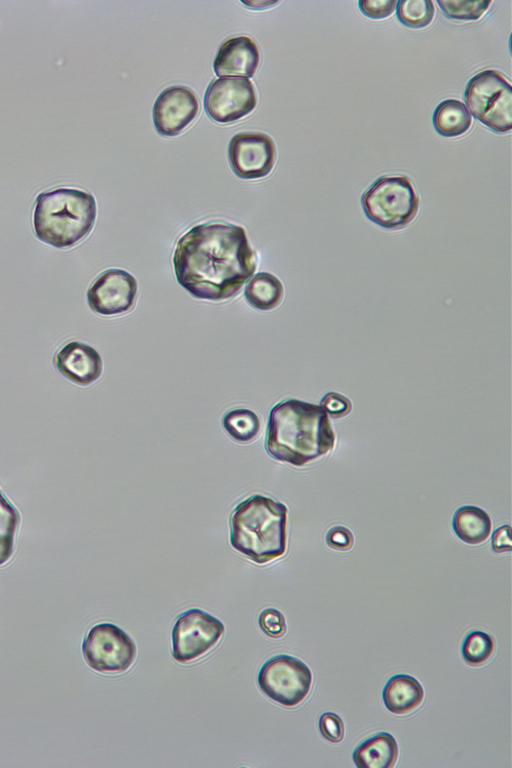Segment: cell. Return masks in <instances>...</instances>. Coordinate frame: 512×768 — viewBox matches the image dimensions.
Wrapping results in <instances>:
<instances>
[{
    "label": "cell",
    "instance_id": "obj_5",
    "mask_svg": "<svg viewBox=\"0 0 512 768\" xmlns=\"http://www.w3.org/2000/svg\"><path fill=\"white\" fill-rule=\"evenodd\" d=\"M361 205L366 217L386 229L409 224L419 210V198L407 176H383L363 193Z\"/></svg>",
    "mask_w": 512,
    "mask_h": 768
},
{
    "label": "cell",
    "instance_id": "obj_16",
    "mask_svg": "<svg viewBox=\"0 0 512 768\" xmlns=\"http://www.w3.org/2000/svg\"><path fill=\"white\" fill-rule=\"evenodd\" d=\"M385 707L394 714H406L416 709L424 699L419 681L406 674L392 676L383 688Z\"/></svg>",
    "mask_w": 512,
    "mask_h": 768
},
{
    "label": "cell",
    "instance_id": "obj_6",
    "mask_svg": "<svg viewBox=\"0 0 512 768\" xmlns=\"http://www.w3.org/2000/svg\"><path fill=\"white\" fill-rule=\"evenodd\" d=\"M464 100L470 112L490 130L497 133L512 129V87L493 69L474 75L466 85Z\"/></svg>",
    "mask_w": 512,
    "mask_h": 768
},
{
    "label": "cell",
    "instance_id": "obj_24",
    "mask_svg": "<svg viewBox=\"0 0 512 768\" xmlns=\"http://www.w3.org/2000/svg\"><path fill=\"white\" fill-rule=\"evenodd\" d=\"M494 648V639L489 634L483 631H472L462 644V655L468 664L479 666L491 657Z\"/></svg>",
    "mask_w": 512,
    "mask_h": 768
},
{
    "label": "cell",
    "instance_id": "obj_21",
    "mask_svg": "<svg viewBox=\"0 0 512 768\" xmlns=\"http://www.w3.org/2000/svg\"><path fill=\"white\" fill-rule=\"evenodd\" d=\"M20 514L0 490V565L7 562L14 547Z\"/></svg>",
    "mask_w": 512,
    "mask_h": 768
},
{
    "label": "cell",
    "instance_id": "obj_11",
    "mask_svg": "<svg viewBox=\"0 0 512 768\" xmlns=\"http://www.w3.org/2000/svg\"><path fill=\"white\" fill-rule=\"evenodd\" d=\"M233 172L241 179H259L267 176L275 163L276 149L270 136L259 132L234 135L228 147Z\"/></svg>",
    "mask_w": 512,
    "mask_h": 768
},
{
    "label": "cell",
    "instance_id": "obj_19",
    "mask_svg": "<svg viewBox=\"0 0 512 768\" xmlns=\"http://www.w3.org/2000/svg\"><path fill=\"white\" fill-rule=\"evenodd\" d=\"M432 122L439 135L452 138L469 130L472 117L464 103L457 99H446L435 108Z\"/></svg>",
    "mask_w": 512,
    "mask_h": 768
},
{
    "label": "cell",
    "instance_id": "obj_13",
    "mask_svg": "<svg viewBox=\"0 0 512 768\" xmlns=\"http://www.w3.org/2000/svg\"><path fill=\"white\" fill-rule=\"evenodd\" d=\"M198 111V99L190 88L170 86L159 94L154 103L153 122L159 134L172 137L190 125Z\"/></svg>",
    "mask_w": 512,
    "mask_h": 768
},
{
    "label": "cell",
    "instance_id": "obj_28",
    "mask_svg": "<svg viewBox=\"0 0 512 768\" xmlns=\"http://www.w3.org/2000/svg\"><path fill=\"white\" fill-rule=\"evenodd\" d=\"M397 5L395 0H360V11L368 18L383 19L393 13Z\"/></svg>",
    "mask_w": 512,
    "mask_h": 768
},
{
    "label": "cell",
    "instance_id": "obj_27",
    "mask_svg": "<svg viewBox=\"0 0 512 768\" xmlns=\"http://www.w3.org/2000/svg\"><path fill=\"white\" fill-rule=\"evenodd\" d=\"M319 730L324 739L339 743L344 737V724L342 719L333 712H325L319 718Z\"/></svg>",
    "mask_w": 512,
    "mask_h": 768
},
{
    "label": "cell",
    "instance_id": "obj_18",
    "mask_svg": "<svg viewBox=\"0 0 512 768\" xmlns=\"http://www.w3.org/2000/svg\"><path fill=\"white\" fill-rule=\"evenodd\" d=\"M456 536L470 545L480 544L488 539L492 522L488 514L476 506L458 508L452 520Z\"/></svg>",
    "mask_w": 512,
    "mask_h": 768
},
{
    "label": "cell",
    "instance_id": "obj_25",
    "mask_svg": "<svg viewBox=\"0 0 512 768\" xmlns=\"http://www.w3.org/2000/svg\"><path fill=\"white\" fill-rule=\"evenodd\" d=\"M437 3L447 18L454 20H477L489 8L491 1L438 0Z\"/></svg>",
    "mask_w": 512,
    "mask_h": 768
},
{
    "label": "cell",
    "instance_id": "obj_15",
    "mask_svg": "<svg viewBox=\"0 0 512 768\" xmlns=\"http://www.w3.org/2000/svg\"><path fill=\"white\" fill-rule=\"evenodd\" d=\"M260 62V53L255 42L247 36L233 37L225 41L214 60V71L218 77H252Z\"/></svg>",
    "mask_w": 512,
    "mask_h": 768
},
{
    "label": "cell",
    "instance_id": "obj_14",
    "mask_svg": "<svg viewBox=\"0 0 512 768\" xmlns=\"http://www.w3.org/2000/svg\"><path fill=\"white\" fill-rule=\"evenodd\" d=\"M54 362L66 379L81 386L93 383L102 374V359L99 353L84 343H67L57 353Z\"/></svg>",
    "mask_w": 512,
    "mask_h": 768
},
{
    "label": "cell",
    "instance_id": "obj_23",
    "mask_svg": "<svg viewBox=\"0 0 512 768\" xmlns=\"http://www.w3.org/2000/svg\"><path fill=\"white\" fill-rule=\"evenodd\" d=\"M397 19L406 27L424 28L435 15L433 2L430 0H401L396 5Z\"/></svg>",
    "mask_w": 512,
    "mask_h": 768
},
{
    "label": "cell",
    "instance_id": "obj_22",
    "mask_svg": "<svg viewBox=\"0 0 512 768\" xmlns=\"http://www.w3.org/2000/svg\"><path fill=\"white\" fill-rule=\"evenodd\" d=\"M227 433L238 442H249L259 433L260 420L249 409L238 408L229 411L223 418Z\"/></svg>",
    "mask_w": 512,
    "mask_h": 768
},
{
    "label": "cell",
    "instance_id": "obj_32",
    "mask_svg": "<svg viewBox=\"0 0 512 768\" xmlns=\"http://www.w3.org/2000/svg\"><path fill=\"white\" fill-rule=\"evenodd\" d=\"M244 5H247L249 7H255V8H264L270 5L275 4V1H252V2H242Z\"/></svg>",
    "mask_w": 512,
    "mask_h": 768
},
{
    "label": "cell",
    "instance_id": "obj_1",
    "mask_svg": "<svg viewBox=\"0 0 512 768\" xmlns=\"http://www.w3.org/2000/svg\"><path fill=\"white\" fill-rule=\"evenodd\" d=\"M173 266L178 283L193 297L221 301L233 297L257 268L256 254L243 227L203 223L176 244Z\"/></svg>",
    "mask_w": 512,
    "mask_h": 768
},
{
    "label": "cell",
    "instance_id": "obj_8",
    "mask_svg": "<svg viewBox=\"0 0 512 768\" xmlns=\"http://www.w3.org/2000/svg\"><path fill=\"white\" fill-rule=\"evenodd\" d=\"M82 652L87 664L101 673H121L134 662L133 640L112 623H100L87 633Z\"/></svg>",
    "mask_w": 512,
    "mask_h": 768
},
{
    "label": "cell",
    "instance_id": "obj_29",
    "mask_svg": "<svg viewBox=\"0 0 512 768\" xmlns=\"http://www.w3.org/2000/svg\"><path fill=\"white\" fill-rule=\"evenodd\" d=\"M330 416L340 418L347 415L351 410L349 399L336 392H328L324 395L320 405Z\"/></svg>",
    "mask_w": 512,
    "mask_h": 768
},
{
    "label": "cell",
    "instance_id": "obj_10",
    "mask_svg": "<svg viewBox=\"0 0 512 768\" xmlns=\"http://www.w3.org/2000/svg\"><path fill=\"white\" fill-rule=\"evenodd\" d=\"M257 105L252 82L243 77H220L209 84L204 96L207 115L218 123H231L251 113Z\"/></svg>",
    "mask_w": 512,
    "mask_h": 768
},
{
    "label": "cell",
    "instance_id": "obj_30",
    "mask_svg": "<svg viewBox=\"0 0 512 768\" xmlns=\"http://www.w3.org/2000/svg\"><path fill=\"white\" fill-rule=\"evenodd\" d=\"M327 544L338 550L349 549L353 545V535L345 527H333L326 536Z\"/></svg>",
    "mask_w": 512,
    "mask_h": 768
},
{
    "label": "cell",
    "instance_id": "obj_12",
    "mask_svg": "<svg viewBox=\"0 0 512 768\" xmlns=\"http://www.w3.org/2000/svg\"><path fill=\"white\" fill-rule=\"evenodd\" d=\"M137 295V281L127 271L108 269L90 286L87 300L98 314L111 316L129 311Z\"/></svg>",
    "mask_w": 512,
    "mask_h": 768
},
{
    "label": "cell",
    "instance_id": "obj_26",
    "mask_svg": "<svg viewBox=\"0 0 512 768\" xmlns=\"http://www.w3.org/2000/svg\"><path fill=\"white\" fill-rule=\"evenodd\" d=\"M258 621L261 630L270 637L279 638L286 632L285 618L280 611L274 608H267L262 611Z\"/></svg>",
    "mask_w": 512,
    "mask_h": 768
},
{
    "label": "cell",
    "instance_id": "obj_3",
    "mask_svg": "<svg viewBox=\"0 0 512 768\" xmlns=\"http://www.w3.org/2000/svg\"><path fill=\"white\" fill-rule=\"evenodd\" d=\"M287 507L262 495L240 502L230 517V543L239 553L258 564L285 554Z\"/></svg>",
    "mask_w": 512,
    "mask_h": 768
},
{
    "label": "cell",
    "instance_id": "obj_7",
    "mask_svg": "<svg viewBox=\"0 0 512 768\" xmlns=\"http://www.w3.org/2000/svg\"><path fill=\"white\" fill-rule=\"evenodd\" d=\"M257 682L270 699L283 706L294 707L309 694L312 673L299 659L289 655H277L263 664Z\"/></svg>",
    "mask_w": 512,
    "mask_h": 768
},
{
    "label": "cell",
    "instance_id": "obj_17",
    "mask_svg": "<svg viewBox=\"0 0 512 768\" xmlns=\"http://www.w3.org/2000/svg\"><path fill=\"white\" fill-rule=\"evenodd\" d=\"M398 757L395 738L381 732L360 744L353 752V761L358 768H391Z\"/></svg>",
    "mask_w": 512,
    "mask_h": 768
},
{
    "label": "cell",
    "instance_id": "obj_9",
    "mask_svg": "<svg viewBox=\"0 0 512 768\" xmlns=\"http://www.w3.org/2000/svg\"><path fill=\"white\" fill-rule=\"evenodd\" d=\"M224 630L220 620L200 609L181 613L172 629L173 658L180 663L199 658L219 642Z\"/></svg>",
    "mask_w": 512,
    "mask_h": 768
},
{
    "label": "cell",
    "instance_id": "obj_20",
    "mask_svg": "<svg viewBox=\"0 0 512 768\" xmlns=\"http://www.w3.org/2000/svg\"><path fill=\"white\" fill-rule=\"evenodd\" d=\"M281 281L268 272H260L245 287L246 300L253 307L268 311L276 308L283 298Z\"/></svg>",
    "mask_w": 512,
    "mask_h": 768
},
{
    "label": "cell",
    "instance_id": "obj_2",
    "mask_svg": "<svg viewBox=\"0 0 512 768\" xmlns=\"http://www.w3.org/2000/svg\"><path fill=\"white\" fill-rule=\"evenodd\" d=\"M334 442L328 414L321 406L288 399L271 409L265 449L273 459L303 466L331 451Z\"/></svg>",
    "mask_w": 512,
    "mask_h": 768
},
{
    "label": "cell",
    "instance_id": "obj_4",
    "mask_svg": "<svg viewBox=\"0 0 512 768\" xmlns=\"http://www.w3.org/2000/svg\"><path fill=\"white\" fill-rule=\"evenodd\" d=\"M97 215L89 192L60 187L36 197L33 228L39 240L56 248H69L92 230Z\"/></svg>",
    "mask_w": 512,
    "mask_h": 768
},
{
    "label": "cell",
    "instance_id": "obj_31",
    "mask_svg": "<svg viewBox=\"0 0 512 768\" xmlns=\"http://www.w3.org/2000/svg\"><path fill=\"white\" fill-rule=\"evenodd\" d=\"M491 544L494 552L501 553L505 551H510L512 548L511 538H510V526L504 525L499 527L497 530H495L492 536Z\"/></svg>",
    "mask_w": 512,
    "mask_h": 768
}]
</instances>
